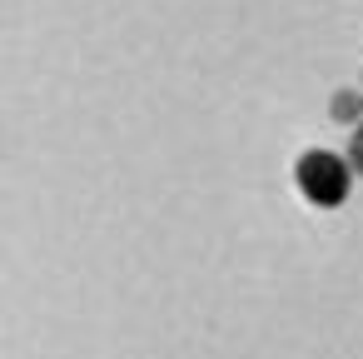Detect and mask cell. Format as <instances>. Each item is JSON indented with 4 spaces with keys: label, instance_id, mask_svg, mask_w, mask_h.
<instances>
[{
    "label": "cell",
    "instance_id": "obj_1",
    "mask_svg": "<svg viewBox=\"0 0 363 359\" xmlns=\"http://www.w3.org/2000/svg\"><path fill=\"white\" fill-rule=\"evenodd\" d=\"M294 180H298V195L308 205H323V210L343 205V195H348V165L338 155H328V150H308L294 165Z\"/></svg>",
    "mask_w": 363,
    "mask_h": 359
},
{
    "label": "cell",
    "instance_id": "obj_2",
    "mask_svg": "<svg viewBox=\"0 0 363 359\" xmlns=\"http://www.w3.org/2000/svg\"><path fill=\"white\" fill-rule=\"evenodd\" d=\"M333 120L338 125H363V95H353V90H343V95H333Z\"/></svg>",
    "mask_w": 363,
    "mask_h": 359
},
{
    "label": "cell",
    "instance_id": "obj_3",
    "mask_svg": "<svg viewBox=\"0 0 363 359\" xmlns=\"http://www.w3.org/2000/svg\"><path fill=\"white\" fill-rule=\"evenodd\" d=\"M348 170H358L363 175V125L353 130V140H348Z\"/></svg>",
    "mask_w": 363,
    "mask_h": 359
}]
</instances>
